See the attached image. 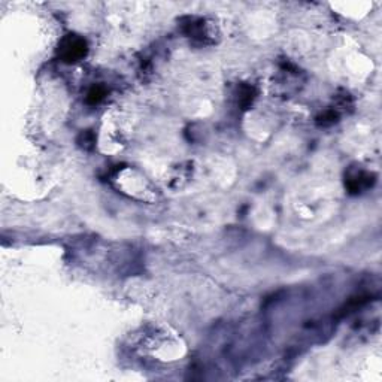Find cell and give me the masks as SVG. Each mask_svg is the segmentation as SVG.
Wrapping results in <instances>:
<instances>
[{"label":"cell","mask_w":382,"mask_h":382,"mask_svg":"<svg viewBox=\"0 0 382 382\" xmlns=\"http://www.w3.org/2000/svg\"><path fill=\"white\" fill-rule=\"evenodd\" d=\"M87 51V45L82 39L79 38H67L63 42L61 46V53H63V58L66 61H76L79 60Z\"/></svg>","instance_id":"1"},{"label":"cell","mask_w":382,"mask_h":382,"mask_svg":"<svg viewBox=\"0 0 382 382\" xmlns=\"http://www.w3.org/2000/svg\"><path fill=\"white\" fill-rule=\"evenodd\" d=\"M102 96H103V93H102L100 88H94V90L88 94V100H90L91 103H96V102H99V100L102 99Z\"/></svg>","instance_id":"2"}]
</instances>
